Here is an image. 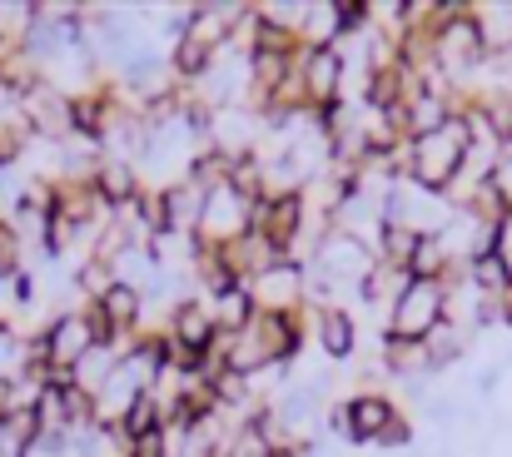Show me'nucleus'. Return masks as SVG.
Masks as SVG:
<instances>
[{
    "label": "nucleus",
    "mask_w": 512,
    "mask_h": 457,
    "mask_svg": "<svg viewBox=\"0 0 512 457\" xmlns=\"http://www.w3.org/2000/svg\"><path fill=\"white\" fill-rule=\"evenodd\" d=\"M115 433L130 438V443H140V438H150V433H165V403H160V393H155V388L140 393V398L130 403V413L120 418Z\"/></svg>",
    "instance_id": "f8f14e48"
},
{
    "label": "nucleus",
    "mask_w": 512,
    "mask_h": 457,
    "mask_svg": "<svg viewBox=\"0 0 512 457\" xmlns=\"http://www.w3.org/2000/svg\"><path fill=\"white\" fill-rule=\"evenodd\" d=\"M448 323V284H403V294L388 304V333L398 343H428Z\"/></svg>",
    "instance_id": "f03ea898"
},
{
    "label": "nucleus",
    "mask_w": 512,
    "mask_h": 457,
    "mask_svg": "<svg viewBox=\"0 0 512 457\" xmlns=\"http://www.w3.org/2000/svg\"><path fill=\"white\" fill-rule=\"evenodd\" d=\"M393 418H398V403H393L388 393H378V388L348 393L339 403V413H334V423H339V433L348 443H378Z\"/></svg>",
    "instance_id": "20e7f679"
},
{
    "label": "nucleus",
    "mask_w": 512,
    "mask_h": 457,
    "mask_svg": "<svg viewBox=\"0 0 512 457\" xmlns=\"http://www.w3.org/2000/svg\"><path fill=\"white\" fill-rule=\"evenodd\" d=\"M408 438H413V428H408L403 418H393V423L383 428V438H378V448H403Z\"/></svg>",
    "instance_id": "4468645a"
},
{
    "label": "nucleus",
    "mask_w": 512,
    "mask_h": 457,
    "mask_svg": "<svg viewBox=\"0 0 512 457\" xmlns=\"http://www.w3.org/2000/svg\"><path fill=\"white\" fill-rule=\"evenodd\" d=\"M294 70H299V80H304V95H309V105H314V110L348 100V90H343L348 60H343L339 45H304Z\"/></svg>",
    "instance_id": "7ed1b4c3"
},
{
    "label": "nucleus",
    "mask_w": 512,
    "mask_h": 457,
    "mask_svg": "<svg viewBox=\"0 0 512 457\" xmlns=\"http://www.w3.org/2000/svg\"><path fill=\"white\" fill-rule=\"evenodd\" d=\"M165 333H170V343L179 348V353H214L219 348V323H214V313H209V304L194 294V299H179V304L170 308V323H165Z\"/></svg>",
    "instance_id": "423d86ee"
},
{
    "label": "nucleus",
    "mask_w": 512,
    "mask_h": 457,
    "mask_svg": "<svg viewBox=\"0 0 512 457\" xmlns=\"http://www.w3.org/2000/svg\"><path fill=\"white\" fill-rule=\"evenodd\" d=\"M219 65V50L209 45V40H199V35H189V30H179L170 45V75L179 85H199L209 70Z\"/></svg>",
    "instance_id": "1a4fd4ad"
},
{
    "label": "nucleus",
    "mask_w": 512,
    "mask_h": 457,
    "mask_svg": "<svg viewBox=\"0 0 512 457\" xmlns=\"http://www.w3.org/2000/svg\"><path fill=\"white\" fill-rule=\"evenodd\" d=\"M40 338H45V358H50L55 373H75V368L85 363V353H95V343H90V323H85V308H70V313L50 318V323L40 328Z\"/></svg>",
    "instance_id": "39448f33"
},
{
    "label": "nucleus",
    "mask_w": 512,
    "mask_h": 457,
    "mask_svg": "<svg viewBox=\"0 0 512 457\" xmlns=\"http://www.w3.org/2000/svg\"><path fill=\"white\" fill-rule=\"evenodd\" d=\"M304 453V443H274V448H264V457H299Z\"/></svg>",
    "instance_id": "2eb2a0df"
},
{
    "label": "nucleus",
    "mask_w": 512,
    "mask_h": 457,
    "mask_svg": "<svg viewBox=\"0 0 512 457\" xmlns=\"http://www.w3.org/2000/svg\"><path fill=\"white\" fill-rule=\"evenodd\" d=\"M25 269V239L15 234V224L0 214V279H15Z\"/></svg>",
    "instance_id": "ddd939ff"
},
{
    "label": "nucleus",
    "mask_w": 512,
    "mask_h": 457,
    "mask_svg": "<svg viewBox=\"0 0 512 457\" xmlns=\"http://www.w3.org/2000/svg\"><path fill=\"white\" fill-rule=\"evenodd\" d=\"M314 343L324 348V358L348 363V358H353V348H358V323H353V313L339 308V304L314 308Z\"/></svg>",
    "instance_id": "6e6552de"
},
{
    "label": "nucleus",
    "mask_w": 512,
    "mask_h": 457,
    "mask_svg": "<svg viewBox=\"0 0 512 457\" xmlns=\"http://www.w3.org/2000/svg\"><path fill=\"white\" fill-rule=\"evenodd\" d=\"M204 304H209V313H214V323H219L224 338L244 333V328L259 318V304H254L249 284H234V289H224V294H214V299H204Z\"/></svg>",
    "instance_id": "9b49d317"
},
{
    "label": "nucleus",
    "mask_w": 512,
    "mask_h": 457,
    "mask_svg": "<svg viewBox=\"0 0 512 457\" xmlns=\"http://www.w3.org/2000/svg\"><path fill=\"white\" fill-rule=\"evenodd\" d=\"M90 189H95V199H100L110 214L130 209V204L145 194V184H140V169H135L130 159H120V154H105V159L95 164V174H90Z\"/></svg>",
    "instance_id": "0eeeda50"
},
{
    "label": "nucleus",
    "mask_w": 512,
    "mask_h": 457,
    "mask_svg": "<svg viewBox=\"0 0 512 457\" xmlns=\"http://www.w3.org/2000/svg\"><path fill=\"white\" fill-rule=\"evenodd\" d=\"M468 150H473V130L463 115H453L443 130L408 140V184H418L423 194H448L458 184V174L468 169Z\"/></svg>",
    "instance_id": "f257e3e1"
},
{
    "label": "nucleus",
    "mask_w": 512,
    "mask_h": 457,
    "mask_svg": "<svg viewBox=\"0 0 512 457\" xmlns=\"http://www.w3.org/2000/svg\"><path fill=\"white\" fill-rule=\"evenodd\" d=\"M95 308L125 333V338H135L140 333V318H145V289L140 284H125V279H115L100 299H95Z\"/></svg>",
    "instance_id": "9d476101"
}]
</instances>
